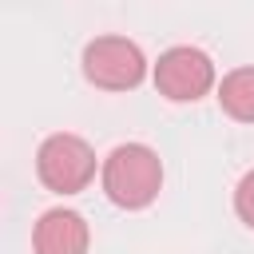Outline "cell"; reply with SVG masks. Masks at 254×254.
<instances>
[{"label": "cell", "mask_w": 254, "mask_h": 254, "mask_svg": "<svg viewBox=\"0 0 254 254\" xmlns=\"http://www.w3.org/2000/svg\"><path fill=\"white\" fill-rule=\"evenodd\" d=\"M234 210H238V218L254 230V171L242 175V183H238V190H234Z\"/></svg>", "instance_id": "52a82bcc"}, {"label": "cell", "mask_w": 254, "mask_h": 254, "mask_svg": "<svg viewBox=\"0 0 254 254\" xmlns=\"http://www.w3.org/2000/svg\"><path fill=\"white\" fill-rule=\"evenodd\" d=\"M87 242H91V234H87L83 214L64 210V206L40 214V222L32 230L36 254H87Z\"/></svg>", "instance_id": "5b68a950"}, {"label": "cell", "mask_w": 254, "mask_h": 254, "mask_svg": "<svg viewBox=\"0 0 254 254\" xmlns=\"http://www.w3.org/2000/svg\"><path fill=\"white\" fill-rule=\"evenodd\" d=\"M83 75L103 91H131L147 75V60L127 36H99L83 48Z\"/></svg>", "instance_id": "3957f363"}, {"label": "cell", "mask_w": 254, "mask_h": 254, "mask_svg": "<svg viewBox=\"0 0 254 254\" xmlns=\"http://www.w3.org/2000/svg\"><path fill=\"white\" fill-rule=\"evenodd\" d=\"M36 175L56 194H79L95 179V151L79 135H52L36 151Z\"/></svg>", "instance_id": "7a4b0ae2"}, {"label": "cell", "mask_w": 254, "mask_h": 254, "mask_svg": "<svg viewBox=\"0 0 254 254\" xmlns=\"http://www.w3.org/2000/svg\"><path fill=\"white\" fill-rule=\"evenodd\" d=\"M155 87L175 103H194L214 87V64L198 48H171L155 64Z\"/></svg>", "instance_id": "277c9868"}, {"label": "cell", "mask_w": 254, "mask_h": 254, "mask_svg": "<svg viewBox=\"0 0 254 254\" xmlns=\"http://www.w3.org/2000/svg\"><path fill=\"white\" fill-rule=\"evenodd\" d=\"M218 103L230 119L254 123V67H234L218 83Z\"/></svg>", "instance_id": "8992f818"}, {"label": "cell", "mask_w": 254, "mask_h": 254, "mask_svg": "<svg viewBox=\"0 0 254 254\" xmlns=\"http://www.w3.org/2000/svg\"><path fill=\"white\" fill-rule=\"evenodd\" d=\"M163 187V163L147 143H119L103 159V194L123 210H143Z\"/></svg>", "instance_id": "6da1fadb"}]
</instances>
